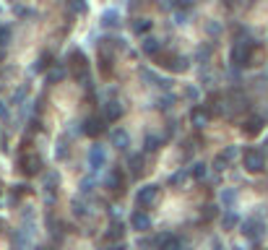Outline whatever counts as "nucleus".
<instances>
[{
	"label": "nucleus",
	"mask_w": 268,
	"mask_h": 250,
	"mask_svg": "<svg viewBox=\"0 0 268 250\" xmlns=\"http://www.w3.org/2000/svg\"><path fill=\"white\" fill-rule=\"evenodd\" d=\"M263 125H266V120H263L261 115H250L248 120H245V125H242V130L248 133V135H258V133L263 130Z\"/></svg>",
	"instance_id": "nucleus-14"
},
{
	"label": "nucleus",
	"mask_w": 268,
	"mask_h": 250,
	"mask_svg": "<svg viewBox=\"0 0 268 250\" xmlns=\"http://www.w3.org/2000/svg\"><path fill=\"white\" fill-rule=\"evenodd\" d=\"M10 37H13V31H10V26L0 24V47H3V50L10 44Z\"/></svg>",
	"instance_id": "nucleus-34"
},
{
	"label": "nucleus",
	"mask_w": 268,
	"mask_h": 250,
	"mask_svg": "<svg viewBox=\"0 0 268 250\" xmlns=\"http://www.w3.org/2000/svg\"><path fill=\"white\" fill-rule=\"evenodd\" d=\"M65 78V68L63 65H52V68H47V73H44V81L47 84H60Z\"/></svg>",
	"instance_id": "nucleus-18"
},
{
	"label": "nucleus",
	"mask_w": 268,
	"mask_h": 250,
	"mask_svg": "<svg viewBox=\"0 0 268 250\" xmlns=\"http://www.w3.org/2000/svg\"><path fill=\"white\" fill-rule=\"evenodd\" d=\"M211 52H214L211 44H203V47H198V52H195V60H198V63H208V58H211Z\"/></svg>",
	"instance_id": "nucleus-33"
},
{
	"label": "nucleus",
	"mask_w": 268,
	"mask_h": 250,
	"mask_svg": "<svg viewBox=\"0 0 268 250\" xmlns=\"http://www.w3.org/2000/svg\"><path fill=\"white\" fill-rule=\"evenodd\" d=\"M3 58H5V50H3V47H0V60H3Z\"/></svg>",
	"instance_id": "nucleus-45"
},
{
	"label": "nucleus",
	"mask_w": 268,
	"mask_h": 250,
	"mask_svg": "<svg viewBox=\"0 0 268 250\" xmlns=\"http://www.w3.org/2000/svg\"><path fill=\"white\" fill-rule=\"evenodd\" d=\"M71 8H73V10H86V5H84V3H73Z\"/></svg>",
	"instance_id": "nucleus-43"
},
{
	"label": "nucleus",
	"mask_w": 268,
	"mask_h": 250,
	"mask_svg": "<svg viewBox=\"0 0 268 250\" xmlns=\"http://www.w3.org/2000/svg\"><path fill=\"white\" fill-rule=\"evenodd\" d=\"M159 250H188V248H185L182 237H177V235H164V240H161Z\"/></svg>",
	"instance_id": "nucleus-15"
},
{
	"label": "nucleus",
	"mask_w": 268,
	"mask_h": 250,
	"mask_svg": "<svg viewBox=\"0 0 268 250\" xmlns=\"http://www.w3.org/2000/svg\"><path fill=\"white\" fill-rule=\"evenodd\" d=\"M229 60H232V65L235 68H245L250 63V39H240V42H235V47H232V52H229Z\"/></svg>",
	"instance_id": "nucleus-2"
},
{
	"label": "nucleus",
	"mask_w": 268,
	"mask_h": 250,
	"mask_svg": "<svg viewBox=\"0 0 268 250\" xmlns=\"http://www.w3.org/2000/svg\"><path fill=\"white\" fill-rule=\"evenodd\" d=\"M21 172L24 175H39L42 172V156L39 154H26V156H21Z\"/></svg>",
	"instance_id": "nucleus-6"
},
{
	"label": "nucleus",
	"mask_w": 268,
	"mask_h": 250,
	"mask_svg": "<svg viewBox=\"0 0 268 250\" xmlns=\"http://www.w3.org/2000/svg\"><path fill=\"white\" fill-rule=\"evenodd\" d=\"M39 250H55V248H39Z\"/></svg>",
	"instance_id": "nucleus-46"
},
{
	"label": "nucleus",
	"mask_w": 268,
	"mask_h": 250,
	"mask_svg": "<svg viewBox=\"0 0 268 250\" xmlns=\"http://www.w3.org/2000/svg\"><path fill=\"white\" fill-rule=\"evenodd\" d=\"M0 227H3V222H0Z\"/></svg>",
	"instance_id": "nucleus-48"
},
{
	"label": "nucleus",
	"mask_w": 268,
	"mask_h": 250,
	"mask_svg": "<svg viewBox=\"0 0 268 250\" xmlns=\"http://www.w3.org/2000/svg\"><path fill=\"white\" fill-rule=\"evenodd\" d=\"M13 10H16V16H21V18H26V16H31V18H34V16H37V10L29 8V5H16Z\"/></svg>",
	"instance_id": "nucleus-36"
},
{
	"label": "nucleus",
	"mask_w": 268,
	"mask_h": 250,
	"mask_svg": "<svg viewBox=\"0 0 268 250\" xmlns=\"http://www.w3.org/2000/svg\"><path fill=\"white\" fill-rule=\"evenodd\" d=\"M185 97L193 99V102H198V99H201V89L193 86V84H188V86H185Z\"/></svg>",
	"instance_id": "nucleus-37"
},
{
	"label": "nucleus",
	"mask_w": 268,
	"mask_h": 250,
	"mask_svg": "<svg viewBox=\"0 0 268 250\" xmlns=\"http://www.w3.org/2000/svg\"><path fill=\"white\" fill-rule=\"evenodd\" d=\"M71 209H73V217H78V219H86L89 214H91V209H89L81 198H73V201H71Z\"/></svg>",
	"instance_id": "nucleus-21"
},
{
	"label": "nucleus",
	"mask_w": 268,
	"mask_h": 250,
	"mask_svg": "<svg viewBox=\"0 0 268 250\" xmlns=\"http://www.w3.org/2000/svg\"><path fill=\"white\" fill-rule=\"evenodd\" d=\"M211 250H224V243H221L219 237H214V245H211Z\"/></svg>",
	"instance_id": "nucleus-41"
},
{
	"label": "nucleus",
	"mask_w": 268,
	"mask_h": 250,
	"mask_svg": "<svg viewBox=\"0 0 268 250\" xmlns=\"http://www.w3.org/2000/svg\"><path fill=\"white\" fill-rule=\"evenodd\" d=\"M131 230L148 232L151 230V217H148V214H143V211H133L131 214Z\"/></svg>",
	"instance_id": "nucleus-11"
},
{
	"label": "nucleus",
	"mask_w": 268,
	"mask_h": 250,
	"mask_svg": "<svg viewBox=\"0 0 268 250\" xmlns=\"http://www.w3.org/2000/svg\"><path fill=\"white\" fill-rule=\"evenodd\" d=\"M242 235L248 237L250 243H261L263 235H266V227L261 219H248V222H242Z\"/></svg>",
	"instance_id": "nucleus-3"
},
{
	"label": "nucleus",
	"mask_w": 268,
	"mask_h": 250,
	"mask_svg": "<svg viewBox=\"0 0 268 250\" xmlns=\"http://www.w3.org/2000/svg\"><path fill=\"white\" fill-rule=\"evenodd\" d=\"M156 198H159V185H154V183L138 188V193H135V203H138L141 209H143V206H151Z\"/></svg>",
	"instance_id": "nucleus-4"
},
{
	"label": "nucleus",
	"mask_w": 268,
	"mask_h": 250,
	"mask_svg": "<svg viewBox=\"0 0 268 250\" xmlns=\"http://www.w3.org/2000/svg\"><path fill=\"white\" fill-rule=\"evenodd\" d=\"M206 31L211 34V37H219V34H221V24H219V21H208V24H206Z\"/></svg>",
	"instance_id": "nucleus-38"
},
{
	"label": "nucleus",
	"mask_w": 268,
	"mask_h": 250,
	"mask_svg": "<svg viewBox=\"0 0 268 250\" xmlns=\"http://www.w3.org/2000/svg\"><path fill=\"white\" fill-rule=\"evenodd\" d=\"M57 185H60V175H57L55 169H50V172L44 175V188L52 193V190H57Z\"/></svg>",
	"instance_id": "nucleus-24"
},
{
	"label": "nucleus",
	"mask_w": 268,
	"mask_h": 250,
	"mask_svg": "<svg viewBox=\"0 0 268 250\" xmlns=\"http://www.w3.org/2000/svg\"><path fill=\"white\" fill-rule=\"evenodd\" d=\"M104 250H125L123 245H118V248H104Z\"/></svg>",
	"instance_id": "nucleus-44"
},
{
	"label": "nucleus",
	"mask_w": 268,
	"mask_h": 250,
	"mask_svg": "<svg viewBox=\"0 0 268 250\" xmlns=\"http://www.w3.org/2000/svg\"><path fill=\"white\" fill-rule=\"evenodd\" d=\"M141 50L146 52V55H159L161 52V39H156V37H143V42H141Z\"/></svg>",
	"instance_id": "nucleus-16"
},
{
	"label": "nucleus",
	"mask_w": 268,
	"mask_h": 250,
	"mask_svg": "<svg viewBox=\"0 0 268 250\" xmlns=\"http://www.w3.org/2000/svg\"><path fill=\"white\" fill-rule=\"evenodd\" d=\"M13 245H16L18 250H26V245H29V235H26L24 230L13 232Z\"/></svg>",
	"instance_id": "nucleus-31"
},
{
	"label": "nucleus",
	"mask_w": 268,
	"mask_h": 250,
	"mask_svg": "<svg viewBox=\"0 0 268 250\" xmlns=\"http://www.w3.org/2000/svg\"><path fill=\"white\" fill-rule=\"evenodd\" d=\"M91 190H94V180L84 177V180H81V193H91Z\"/></svg>",
	"instance_id": "nucleus-39"
},
{
	"label": "nucleus",
	"mask_w": 268,
	"mask_h": 250,
	"mask_svg": "<svg viewBox=\"0 0 268 250\" xmlns=\"http://www.w3.org/2000/svg\"><path fill=\"white\" fill-rule=\"evenodd\" d=\"M102 24L104 26H120V16H118V10H104V16H102Z\"/></svg>",
	"instance_id": "nucleus-26"
},
{
	"label": "nucleus",
	"mask_w": 268,
	"mask_h": 250,
	"mask_svg": "<svg viewBox=\"0 0 268 250\" xmlns=\"http://www.w3.org/2000/svg\"><path fill=\"white\" fill-rule=\"evenodd\" d=\"M141 78H143L146 84H159V86L169 89V81H167V78H159L154 71H148V68H141Z\"/></svg>",
	"instance_id": "nucleus-20"
},
{
	"label": "nucleus",
	"mask_w": 268,
	"mask_h": 250,
	"mask_svg": "<svg viewBox=\"0 0 268 250\" xmlns=\"http://www.w3.org/2000/svg\"><path fill=\"white\" fill-rule=\"evenodd\" d=\"M237 154H240L237 146H227V149L219 154V159H224V164H229V162H235V159H237Z\"/></svg>",
	"instance_id": "nucleus-32"
},
{
	"label": "nucleus",
	"mask_w": 268,
	"mask_h": 250,
	"mask_svg": "<svg viewBox=\"0 0 268 250\" xmlns=\"http://www.w3.org/2000/svg\"><path fill=\"white\" fill-rule=\"evenodd\" d=\"M151 26H154V21L151 18H133V24H131V29L135 31V34H141V37H146V34L151 31Z\"/></svg>",
	"instance_id": "nucleus-19"
},
{
	"label": "nucleus",
	"mask_w": 268,
	"mask_h": 250,
	"mask_svg": "<svg viewBox=\"0 0 268 250\" xmlns=\"http://www.w3.org/2000/svg\"><path fill=\"white\" fill-rule=\"evenodd\" d=\"M174 102H177V97L167 92V94H161V97H159V105H156V107H159L161 112H167V110H172V107H174Z\"/></svg>",
	"instance_id": "nucleus-25"
},
{
	"label": "nucleus",
	"mask_w": 268,
	"mask_h": 250,
	"mask_svg": "<svg viewBox=\"0 0 268 250\" xmlns=\"http://www.w3.org/2000/svg\"><path fill=\"white\" fill-rule=\"evenodd\" d=\"M237 224H240V217H237V211L227 209V214H224V217H221V227H224V230H235Z\"/></svg>",
	"instance_id": "nucleus-23"
},
{
	"label": "nucleus",
	"mask_w": 268,
	"mask_h": 250,
	"mask_svg": "<svg viewBox=\"0 0 268 250\" xmlns=\"http://www.w3.org/2000/svg\"><path fill=\"white\" fill-rule=\"evenodd\" d=\"M110 143L115 146V149H128L131 146V135H128V130L125 128H112L110 130Z\"/></svg>",
	"instance_id": "nucleus-10"
},
{
	"label": "nucleus",
	"mask_w": 268,
	"mask_h": 250,
	"mask_svg": "<svg viewBox=\"0 0 268 250\" xmlns=\"http://www.w3.org/2000/svg\"><path fill=\"white\" fill-rule=\"evenodd\" d=\"M172 73H185L190 68V58H185V55H174V58H167L164 63Z\"/></svg>",
	"instance_id": "nucleus-13"
},
{
	"label": "nucleus",
	"mask_w": 268,
	"mask_h": 250,
	"mask_svg": "<svg viewBox=\"0 0 268 250\" xmlns=\"http://www.w3.org/2000/svg\"><path fill=\"white\" fill-rule=\"evenodd\" d=\"M0 118H3V120H5V118H8V107H5V105H3V102H0Z\"/></svg>",
	"instance_id": "nucleus-42"
},
{
	"label": "nucleus",
	"mask_w": 268,
	"mask_h": 250,
	"mask_svg": "<svg viewBox=\"0 0 268 250\" xmlns=\"http://www.w3.org/2000/svg\"><path fill=\"white\" fill-rule=\"evenodd\" d=\"M104 125H107V120L102 115H91V118L84 120V133L86 135H99V133H104Z\"/></svg>",
	"instance_id": "nucleus-9"
},
{
	"label": "nucleus",
	"mask_w": 268,
	"mask_h": 250,
	"mask_svg": "<svg viewBox=\"0 0 268 250\" xmlns=\"http://www.w3.org/2000/svg\"><path fill=\"white\" fill-rule=\"evenodd\" d=\"M190 123H193V128H206V125L211 123V112L203 110V107H193L190 110Z\"/></svg>",
	"instance_id": "nucleus-12"
},
{
	"label": "nucleus",
	"mask_w": 268,
	"mask_h": 250,
	"mask_svg": "<svg viewBox=\"0 0 268 250\" xmlns=\"http://www.w3.org/2000/svg\"><path fill=\"white\" fill-rule=\"evenodd\" d=\"M188 177H190L188 169H177V172L169 175V185H172V188H182L185 183H188Z\"/></svg>",
	"instance_id": "nucleus-22"
},
{
	"label": "nucleus",
	"mask_w": 268,
	"mask_h": 250,
	"mask_svg": "<svg viewBox=\"0 0 268 250\" xmlns=\"http://www.w3.org/2000/svg\"><path fill=\"white\" fill-rule=\"evenodd\" d=\"M235 198H237V190L235 188H224V190H221V203H224V206H232Z\"/></svg>",
	"instance_id": "nucleus-35"
},
{
	"label": "nucleus",
	"mask_w": 268,
	"mask_h": 250,
	"mask_svg": "<svg viewBox=\"0 0 268 250\" xmlns=\"http://www.w3.org/2000/svg\"><path fill=\"white\" fill-rule=\"evenodd\" d=\"M188 172H190V177H195V180H203V177H206V172H208V167H206L203 162H195V164L188 169Z\"/></svg>",
	"instance_id": "nucleus-29"
},
{
	"label": "nucleus",
	"mask_w": 268,
	"mask_h": 250,
	"mask_svg": "<svg viewBox=\"0 0 268 250\" xmlns=\"http://www.w3.org/2000/svg\"><path fill=\"white\" fill-rule=\"evenodd\" d=\"M123 105H120V102L118 99H110L107 102V105H104V110H102V118L104 120H107V123H118L120 118H123Z\"/></svg>",
	"instance_id": "nucleus-8"
},
{
	"label": "nucleus",
	"mask_w": 268,
	"mask_h": 250,
	"mask_svg": "<svg viewBox=\"0 0 268 250\" xmlns=\"http://www.w3.org/2000/svg\"><path fill=\"white\" fill-rule=\"evenodd\" d=\"M159 146H161V138H159V135H146V138H143V151H156L159 149Z\"/></svg>",
	"instance_id": "nucleus-28"
},
{
	"label": "nucleus",
	"mask_w": 268,
	"mask_h": 250,
	"mask_svg": "<svg viewBox=\"0 0 268 250\" xmlns=\"http://www.w3.org/2000/svg\"><path fill=\"white\" fill-rule=\"evenodd\" d=\"M125 235V227H123V222H115L110 230H107V240H120V237Z\"/></svg>",
	"instance_id": "nucleus-27"
},
{
	"label": "nucleus",
	"mask_w": 268,
	"mask_h": 250,
	"mask_svg": "<svg viewBox=\"0 0 268 250\" xmlns=\"http://www.w3.org/2000/svg\"><path fill=\"white\" fill-rule=\"evenodd\" d=\"M128 167H131L133 177H141L143 175V154H131L128 156Z\"/></svg>",
	"instance_id": "nucleus-17"
},
{
	"label": "nucleus",
	"mask_w": 268,
	"mask_h": 250,
	"mask_svg": "<svg viewBox=\"0 0 268 250\" xmlns=\"http://www.w3.org/2000/svg\"><path fill=\"white\" fill-rule=\"evenodd\" d=\"M242 164H245V169H248V172L258 175V172H263V169H266V156H263L261 149L250 146V149H245V154H242Z\"/></svg>",
	"instance_id": "nucleus-1"
},
{
	"label": "nucleus",
	"mask_w": 268,
	"mask_h": 250,
	"mask_svg": "<svg viewBox=\"0 0 268 250\" xmlns=\"http://www.w3.org/2000/svg\"><path fill=\"white\" fill-rule=\"evenodd\" d=\"M26 94H29V86L26 84H21L16 92H13V97H10V105H21V102L26 99Z\"/></svg>",
	"instance_id": "nucleus-30"
},
{
	"label": "nucleus",
	"mask_w": 268,
	"mask_h": 250,
	"mask_svg": "<svg viewBox=\"0 0 268 250\" xmlns=\"http://www.w3.org/2000/svg\"><path fill=\"white\" fill-rule=\"evenodd\" d=\"M104 164H107V151H104V146H91L89 149V169L91 172H99Z\"/></svg>",
	"instance_id": "nucleus-5"
},
{
	"label": "nucleus",
	"mask_w": 268,
	"mask_h": 250,
	"mask_svg": "<svg viewBox=\"0 0 268 250\" xmlns=\"http://www.w3.org/2000/svg\"><path fill=\"white\" fill-rule=\"evenodd\" d=\"M174 24L185 26V24H188V16H185V13H174Z\"/></svg>",
	"instance_id": "nucleus-40"
},
{
	"label": "nucleus",
	"mask_w": 268,
	"mask_h": 250,
	"mask_svg": "<svg viewBox=\"0 0 268 250\" xmlns=\"http://www.w3.org/2000/svg\"><path fill=\"white\" fill-rule=\"evenodd\" d=\"M232 250H242V248H232Z\"/></svg>",
	"instance_id": "nucleus-47"
},
{
	"label": "nucleus",
	"mask_w": 268,
	"mask_h": 250,
	"mask_svg": "<svg viewBox=\"0 0 268 250\" xmlns=\"http://www.w3.org/2000/svg\"><path fill=\"white\" fill-rule=\"evenodd\" d=\"M104 185H107L110 190H123V185H125L123 169L120 167H110V172L104 175Z\"/></svg>",
	"instance_id": "nucleus-7"
}]
</instances>
